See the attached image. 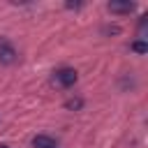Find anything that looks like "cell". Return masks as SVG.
Returning <instances> with one entry per match:
<instances>
[{"mask_svg": "<svg viewBox=\"0 0 148 148\" xmlns=\"http://www.w3.org/2000/svg\"><path fill=\"white\" fill-rule=\"evenodd\" d=\"M132 9H134L132 2H109V12L113 14H130Z\"/></svg>", "mask_w": 148, "mask_h": 148, "instance_id": "3957f363", "label": "cell"}, {"mask_svg": "<svg viewBox=\"0 0 148 148\" xmlns=\"http://www.w3.org/2000/svg\"><path fill=\"white\" fill-rule=\"evenodd\" d=\"M32 146L35 148H56V141L51 136H46V134H37L32 139Z\"/></svg>", "mask_w": 148, "mask_h": 148, "instance_id": "277c9868", "label": "cell"}, {"mask_svg": "<svg viewBox=\"0 0 148 148\" xmlns=\"http://www.w3.org/2000/svg\"><path fill=\"white\" fill-rule=\"evenodd\" d=\"M132 49H134L136 53H146V51H148V44H146V42H134Z\"/></svg>", "mask_w": 148, "mask_h": 148, "instance_id": "5b68a950", "label": "cell"}, {"mask_svg": "<svg viewBox=\"0 0 148 148\" xmlns=\"http://www.w3.org/2000/svg\"><path fill=\"white\" fill-rule=\"evenodd\" d=\"M0 148H7V146H0Z\"/></svg>", "mask_w": 148, "mask_h": 148, "instance_id": "8992f818", "label": "cell"}, {"mask_svg": "<svg viewBox=\"0 0 148 148\" xmlns=\"http://www.w3.org/2000/svg\"><path fill=\"white\" fill-rule=\"evenodd\" d=\"M14 60H16V49L12 46L9 39L0 37V62L2 65H12Z\"/></svg>", "mask_w": 148, "mask_h": 148, "instance_id": "7a4b0ae2", "label": "cell"}, {"mask_svg": "<svg viewBox=\"0 0 148 148\" xmlns=\"http://www.w3.org/2000/svg\"><path fill=\"white\" fill-rule=\"evenodd\" d=\"M76 72L72 69V67H62V69H58L56 72V76H53V81L60 86V88H72L74 83H76Z\"/></svg>", "mask_w": 148, "mask_h": 148, "instance_id": "6da1fadb", "label": "cell"}]
</instances>
